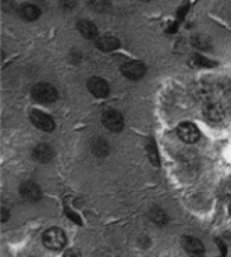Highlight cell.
Here are the masks:
<instances>
[{"label":"cell","mask_w":231,"mask_h":257,"mask_svg":"<svg viewBox=\"0 0 231 257\" xmlns=\"http://www.w3.org/2000/svg\"><path fill=\"white\" fill-rule=\"evenodd\" d=\"M20 192L22 195L29 200V201H38L41 198V189L37 183L34 182H25L22 186H20Z\"/></svg>","instance_id":"30bf717a"},{"label":"cell","mask_w":231,"mask_h":257,"mask_svg":"<svg viewBox=\"0 0 231 257\" xmlns=\"http://www.w3.org/2000/svg\"><path fill=\"white\" fill-rule=\"evenodd\" d=\"M195 61H196L198 65H202V67H211V65H214L211 61H208V59H205L202 56H195Z\"/></svg>","instance_id":"ac0fdd59"},{"label":"cell","mask_w":231,"mask_h":257,"mask_svg":"<svg viewBox=\"0 0 231 257\" xmlns=\"http://www.w3.org/2000/svg\"><path fill=\"white\" fill-rule=\"evenodd\" d=\"M77 31L82 37H85L88 40H94L98 37V28L94 23H91L89 20H80L77 23Z\"/></svg>","instance_id":"7c38bea8"},{"label":"cell","mask_w":231,"mask_h":257,"mask_svg":"<svg viewBox=\"0 0 231 257\" xmlns=\"http://www.w3.org/2000/svg\"><path fill=\"white\" fill-rule=\"evenodd\" d=\"M144 2H150V0H144Z\"/></svg>","instance_id":"ffe728a7"},{"label":"cell","mask_w":231,"mask_h":257,"mask_svg":"<svg viewBox=\"0 0 231 257\" xmlns=\"http://www.w3.org/2000/svg\"><path fill=\"white\" fill-rule=\"evenodd\" d=\"M58 2L65 11H71L76 7V0H58Z\"/></svg>","instance_id":"e0dca14e"},{"label":"cell","mask_w":231,"mask_h":257,"mask_svg":"<svg viewBox=\"0 0 231 257\" xmlns=\"http://www.w3.org/2000/svg\"><path fill=\"white\" fill-rule=\"evenodd\" d=\"M62 257H80V254H79V251H76V249H68Z\"/></svg>","instance_id":"d6986e66"},{"label":"cell","mask_w":231,"mask_h":257,"mask_svg":"<svg viewBox=\"0 0 231 257\" xmlns=\"http://www.w3.org/2000/svg\"><path fill=\"white\" fill-rule=\"evenodd\" d=\"M178 138L187 144H192L199 140V131L198 127L192 122H181L177 128Z\"/></svg>","instance_id":"8992f818"},{"label":"cell","mask_w":231,"mask_h":257,"mask_svg":"<svg viewBox=\"0 0 231 257\" xmlns=\"http://www.w3.org/2000/svg\"><path fill=\"white\" fill-rule=\"evenodd\" d=\"M123 74L130 79V80H139L145 76L147 73V67L145 64H142L141 61H129L121 67Z\"/></svg>","instance_id":"277c9868"},{"label":"cell","mask_w":231,"mask_h":257,"mask_svg":"<svg viewBox=\"0 0 231 257\" xmlns=\"http://www.w3.org/2000/svg\"><path fill=\"white\" fill-rule=\"evenodd\" d=\"M31 121H32V124L35 127H38L40 131H43V132H52L55 128V119L50 115H47V113H44L41 110H32Z\"/></svg>","instance_id":"5b68a950"},{"label":"cell","mask_w":231,"mask_h":257,"mask_svg":"<svg viewBox=\"0 0 231 257\" xmlns=\"http://www.w3.org/2000/svg\"><path fill=\"white\" fill-rule=\"evenodd\" d=\"M32 95L38 103H53L58 98V91L50 83H37L32 89Z\"/></svg>","instance_id":"7a4b0ae2"},{"label":"cell","mask_w":231,"mask_h":257,"mask_svg":"<svg viewBox=\"0 0 231 257\" xmlns=\"http://www.w3.org/2000/svg\"><path fill=\"white\" fill-rule=\"evenodd\" d=\"M95 46L101 52H113V50H117L120 47V40L115 38L113 35H104V37L97 38Z\"/></svg>","instance_id":"9c48e42d"},{"label":"cell","mask_w":231,"mask_h":257,"mask_svg":"<svg viewBox=\"0 0 231 257\" xmlns=\"http://www.w3.org/2000/svg\"><path fill=\"white\" fill-rule=\"evenodd\" d=\"M32 155H34L35 161L46 164V162H50V161L53 159L55 152H53V149H52L49 144H40V146H37V147L34 149Z\"/></svg>","instance_id":"8fae6325"},{"label":"cell","mask_w":231,"mask_h":257,"mask_svg":"<svg viewBox=\"0 0 231 257\" xmlns=\"http://www.w3.org/2000/svg\"><path fill=\"white\" fill-rule=\"evenodd\" d=\"M181 242H183L184 249L189 254H192L193 257H201L204 254V245L199 239H196L193 236H186V237H183Z\"/></svg>","instance_id":"ba28073f"},{"label":"cell","mask_w":231,"mask_h":257,"mask_svg":"<svg viewBox=\"0 0 231 257\" xmlns=\"http://www.w3.org/2000/svg\"><path fill=\"white\" fill-rule=\"evenodd\" d=\"M19 14H20V17H22L23 20H26V22H35V20H38L41 11H40V8L35 7L34 4H25V5L20 7Z\"/></svg>","instance_id":"4fadbf2b"},{"label":"cell","mask_w":231,"mask_h":257,"mask_svg":"<svg viewBox=\"0 0 231 257\" xmlns=\"http://www.w3.org/2000/svg\"><path fill=\"white\" fill-rule=\"evenodd\" d=\"M103 124L112 132H121L124 127V118L118 110L109 109L103 113Z\"/></svg>","instance_id":"3957f363"},{"label":"cell","mask_w":231,"mask_h":257,"mask_svg":"<svg viewBox=\"0 0 231 257\" xmlns=\"http://www.w3.org/2000/svg\"><path fill=\"white\" fill-rule=\"evenodd\" d=\"M147 150H148V155H150V161L154 164V165H159V156H157V150H156V146L151 143L147 146Z\"/></svg>","instance_id":"2e32d148"},{"label":"cell","mask_w":231,"mask_h":257,"mask_svg":"<svg viewBox=\"0 0 231 257\" xmlns=\"http://www.w3.org/2000/svg\"><path fill=\"white\" fill-rule=\"evenodd\" d=\"M43 242L44 245L49 248V249H53V251H59L65 246L67 243V236L65 233L58 228V227H52L49 230L44 231L43 234Z\"/></svg>","instance_id":"6da1fadb"},{"label":"cell","mask_w":231,"mask_h":257,"mask_svg":"<svg viewBox=\"0 0 231 257\" xmlns=\"http://www.w3.org/2000/svg\"><path fill=\"white\" fill-rule=\"evenodd\" d=\"M88 91L94 95V97H97V98H104V97H107L109 95V91H110V88H109V83L104 80V79H101V77H91L89 80H88Z\"/></svg>","instance_id":"52a82bcc"},{"label":"cell","mask_w":231,"mask_h":257,"mask_svg":"<svg viewBox=\"0 0 231 257\" xmlns=\"http://www.w3.org/2000/svg\"><path fill=\"white\" fill-rule=\"evenodd\" d=\"M204 113H205V118H207V119H210V121H219V119L223 116V110H222V107H220L219 104H214V103L208 104V106L205 107Z\"/></svg>","instance_id":"5bb4252c"},{"label":"cell","mask_w":231,"mask_h":257,"mask_svg":"<svg viewBox=\"0 0 231 257\" xmlns=\"http://www.w3.org/2000/svg\"><path fill=\"white\" fill-rule=\"evenodd\" d=\"M88 5H89L92 10L103 13V11H107V10H109V7H110V0H88Z\"/></svg>","instance_id":"9a60e30c"}]
</instances>
